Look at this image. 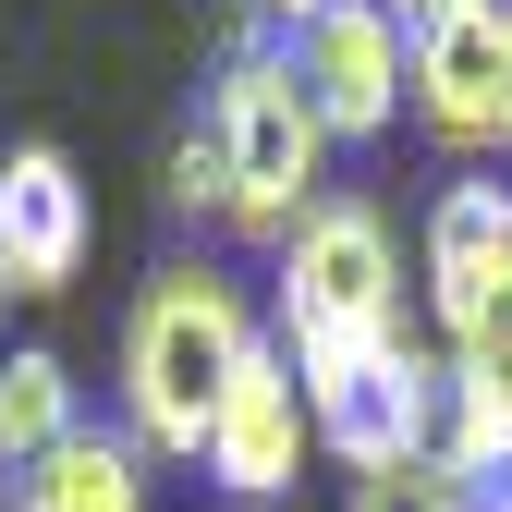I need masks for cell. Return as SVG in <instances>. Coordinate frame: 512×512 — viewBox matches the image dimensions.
Returning a JSON list of instances; mask_svg holds the SVG:
<instances>
[{"instance_id":"6da1fadb","label":"cell","mask_w":512,"mask_h":512,"mask_svg":"<svg viewBox=\"0 0 512 512\" xmlns=\"http://www.w3.org/2000/svg\"><path fill=\"white\" fill-rule=\"evenodd\" d=\"M256 354V317L220 269H159L135 330H122V403H135L147 452H208V427L232 403V378Z\"/></svg>"},{"instance_id":"7a4b0ae2","label":"cell","mask_w":512,"mask_h":512,"mask_svg":"<svg viewBox=\"0 0 512 512\" xmlns=\"http://www.w3.org/2000/svg\"><path fill=\"white\" fill-rule=\"evenodd\" d=\"M366 342H403V256L391 220L366 196H317L281 232V354L293 366H342Z\"/></svg>"},{"instance_id":"3957f363","label":"cell","mask_w":512,"mask_h":512,"mask_svg":"<svg viewBox=\"0 0 512 512\" xmlns=\"http://www.w3.org/2000/svg\"><path fill=\"white\" fill-rule=\"evenodd\" d=\"M208 135H220V171H232V232H293L317 208V159H330V135H317V110L293 86L281 49H232V74L208 98Z\"/></svg>"},{"instance_id":"277c9868","label":"cell","mask_w":512,"mask_h":512,"mask_svg":"<svg viewBox=\"0 0 512 512\" xmlns=\"http://www.w3.org/2000/svg\"><path fill=\"white\" fill-rule=\"evenodd\" d=\"M293 378H305L317 452H342L354 476L439 452V366H427L415 342H366V354H342V366H293Z\"/></svg>"},{"instance_id":"5b68a950","label":"cell","mask_w":512,"mask_h":512,"mask_svg":"<svg viewBox=\"0 0 512 512\" xmlns=\"http://www.w3.org/2000/svg\"><path fill=\"white\" fill-rule=\"evenodd\" d=\"M293 86H305V110H317V135H391V110L415 98V49H403V25L378 13V0H330L317 25H293Z\"/></svg>"},{"instance_id":"8992f818","label":"cell","mask_w":512,"mask_h":512,"mask_svg":"<svg viewBox=\"0 0 512 512\" xmlns=\"http://www.w3.org/2000/svg\"><path fill=\"white\" fill-rule=\"evenodd\" d=\"M403 49H415V110L452 147H512V0H452Z\"/></svg>"},{"instance_id":"52a82bcc","label":"cell","mask_w":512,"mask_h":512,"mask_svg":"<svg viewBox=\"0 0 512 512\" xmlns=\"http://www.w3.org/2000/svg\"><path fill=\"white\" fill-rule=\"evenodd\" d=\"M427 305L452 342H512V183H452L427 208Z\"/></svg>"},{"instance_id":"ba28073f","label":"cell","mask_w":512,"mask_h":512,"mask_svg":"<svg viewBox=\"0 0 512 512\" xmlns=\"http://www.w3.org/2000/svg\"><path fill=\"white\" fill-rule=\"evenodd\" d=\"M305 452H317V415H305V378H293V354H281V342H256L196 464H208V476H220L232 500H281V488L305 476Z\"/></svg>"},{"instance_id":"9c48e42d","label":"cell","mask_w":512,"mask_h":512,"mask_svg":"<svg viewBox=\"0 0 512 512\" xmlns=\"http://www.w3.org/2000/svg\"><path fill=\"white\" fill-rule=\"evenodd\" d=\"M86 244H98V208H86V183L61 147H13L0 159V293H61L86 269Z\"/></svg>"},{"instance_id":"30bf717a","label":"cell","mask_w":512,"mask_h":512,"mask_svg":"<svg viewBox=\"0 0 512 512\" xmlns=\"http://www.w3.org/2000/svg\"><path fill=\"white\" fill-rule=\"evenodd\" d=\"M439 464L464 488H512V342H452V366H439Z\"/></svg>"},{"instance_id":"8fae6325","label":"cell","mask_w":512,"mask_h":512,"mask_svg":"<svg viewBox=\"0 0 512 512\" xmlns=\"http://www.w3.org/2000/svg\"><path fill=\"white\" fill-rule=\"evenodd\" d=\"M13 512H147V464L122 452V439H61L49 464L13 476Z\"/></svg>"},{"instance_id":"7c38bea8","label":"cell","mask_w":512,"mask_h":512,"mask_svg":"<svg viewBox=\"0 0 512 512\" xmlns=\"http://www.w3.org/2000/svg\"><path fill=\"white\" fill-rule=\"evenodd\" d=\"M86 415H74V366H61L49 342H25V354H0V476H25V464H49L61 439H74Z\"/></svg>"},{"instance_id":"4fadbf2b","label":"cell","mask_w":512,"mask_h":512,"mask_svg":"<svg viewBox=\"0 0 512 512\" xmlns=\"http://www.w3.org/2000/svg\"><path fill=\"white\" fill-rule=\"evenodd\" d=\"M354 512H476V488L439 464V452H415V464H378V476H354Z\"/></svg>"},{"instance_id":"5bb4252c","label":"cell","mask_w":512,"mask_h":512,"mask_svg":"<svg viewBox=\"0 0 512 512\" xmlns=\"http://www.w3.org/2000/svg\"><path fill=\"white\" fill-rule=\"evenodd\" d=\"M171 196H183V208H208V220L232 208V171H220V135H208V122L171 147Z\"/></svg>"},{"instance_id":"9a60e30c","label":"cell","mask_w":512,"mask_h":512,"mask_svg":"<svg viewBox=\"0 0 512 512\" xmlns=\"http://www.w3.org/2000/svg\"><path fill=\"white\" fill-rule=\"evenodd\" d=\"M244 13H269V25H317L330 0H244Z\"/></svg>"},{"instance_id":"2e32d148","label":"cell","mask_w":512,"mask_h":512,"mask_svg":"<svg viewBox=\"0 0 512 512\" xmlns=\"http://www.w3.org/2000/svg\"><path fill=\"white\" fill-rule=\"evenodd\" d=\"M378 13H391V25L415 37V25H439V13H452V0H378Z\"/></svg>"}]
</instances>
